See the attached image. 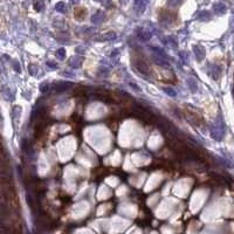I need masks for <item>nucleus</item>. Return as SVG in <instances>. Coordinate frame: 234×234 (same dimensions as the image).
I'll return each instance as SVG.
<instances>
[{
  "instance_id": "f257e3e1",
  "label": "nucleus",
  "mask_w": 234,
  "mask_h": 234,
  "mask_svg": "<svg viewBox=\"0 0 234 234\" xmlns=\"http://www.w3.org/2000/svg\"><path fill=\"white\" fill-rule=\"evenodd\" d=\"M133 5L138 13H143L148 5V0H133Z\"/></svg>"
},
{
  "instance_id": "f03ea898",
  "label": "nucleus",
  "mask_w": 234,
  "mask_h": 234,
  "mask_svg": "<svg viewBox=\"0 0 234 234\" xmlns=\"http://www.w3.org/2000/svg\"><path fill=\"white\" fill-rule=\"evenodd\" d=\"M137 34H138L139 39H141V40H143V41H148L150 37H151V34L148 33V32H145V31H138Z\"/></svg>"
},
{
  "instance_id": "7ed1b4c3",
  "label": "nucleus",
  "mask_w": 234,
  "mask_h": 234,
  "mask_svg": "<svg viewBox=\"0 0 234 234\" xmlns=\"http://www.w3.org/2000/svg\"><path fill=\"white\" fill-rule=\"evenodd\" d=\"M66 4H64L63 1H60V2H58L56 4V6H55V8H56V11L58 12H61V13H64L66 12Z\"/></svg>"
},
{
  "instance_id": "20e7f679",
  "label": "nucleus",
  "mask_w": 234,
  "mask_h": 234,
  "mask_svg": "<svg viewBox=\"0 0 234 234\" xmlns=\"http://www.w3.org/2000/svg\"><path fill=\"white\" fill-rule=\"evenodd\" d=\"M34 8H35L37 11H41L43 8V2L42 1H37V2L34 4Z\"/></svg>"
},
{
  "instance_id": "39448f33",
  "label": "nucleus",
  "mask_w": 234,
  "mask_h": 234,
  "mask_svg": "<svg viewBox=\"0 0 234 234\" xmlns=\"http://www.w3.org/2000/svg\"><path fill=\"white\" fill-rule=\"evenodd\" d=\"M77 10H79V12L75 11V15L77 16V18H80L81 15H83V14H84V10H83V8H77Z\"/></svg>"
},
{
  "instance_id": "423d86ee",
  "label": "nucleus",
  "mask_w": 234,
  "mask_h": 234,
  "mask_svg": "<svg viewBox=\"0 0 234 234\" xmlns=\"http://www.w3.org/2000/svg\"><path fill=\"white\" fill-rule=\"evenodd\" d=\"M164 91H165V93H167L170 96H176V91L173 90V89H167V88H164Z\"/></svg>"
},
{
  "instance_id": "0eeeda50",
  "label": "nucleus",
  "mask_w": 234,
  "mask_h": 234,
  "mask_svg": "<svg viewBox=\"0 0 234 234\" xmlns=\"http://www.w3.org/2000/svg\"><path fill=\"white\" fill-rule=\"evenodd\" d=\"M58 54H60V55L63 58V56H64V50H63V49H60V50L58 52Z\"/></svg>"
},
{
  "instance_id": "6e6552de",
  "label": "nucleus",
  "mask_w": 234,
  "mask_h": 234,
  "mask_svg": "<svg viewBox=\"0 0 234 234\" xmlns=\"http://www.w3.org/2000/svg\"><path fill=\"white\" fill-rule=\"evenodd\" d=\"M97 1H102V0H97Z\"/></svg>"
},
{
  "instance_id": "1a4fd4ad",
  "label": "nucleus",
  "mask_w": 234,
  "mask_h": 234,
  "mask_svg": "<svg viewBox=\"0 0 234 234\" xmlns=\"http://www.w3.org/2000/svg\"><path fill=\"white\" fill-rule=\"evenodd\" d=\"M0 117H1V116H0Z\"/></svg>"
}]
</instances>
